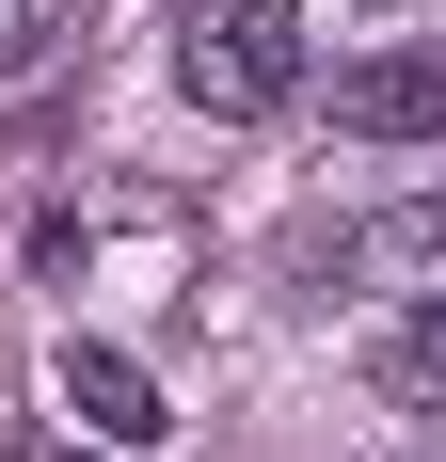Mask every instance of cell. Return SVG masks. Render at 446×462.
I'll list each match as a JSON object with an SVG mask.
<instances>
[{
	"instance_id": "2",
	"label": "cell",
	"mask_w": 446,
	"mask_h": 462,
	"mask_svg": "<svg viewBox=\"0 0 446 462\" xmlns=\"http://www.w3.org/2000/svg\"><path fill=\"white\" fill-rule=\"evenodd\" d=\"M335 128L351 143H446V64H414V48L335 64Z\"/></svg>"
},
{
	"instance_id": "7",
	"label": "cell",
	"mask_w": 446,
	"mask_h": 462,
	"mask_svg": "<svg viewBox=\"0 0 446 462\" xmlns=\"http://www.w3.org/2000/svg\"><path fill=\"white\" fill-rule=\"evenodd\" d=\"M16 462H96V447H16Z\"/></svg>"
},
{
	"instance_id": "4",
	"label": "cell",
	"mask_w": 446,
	"mask_h": 462,
	"mask_svg": "<svg viewBox=\"0 0 446 462\" xmlns=\"http://www.w3.org/2000/svg\"><path fill=\"white\" fill-rule=\"evenodd\" d=\"M367 383H383L399 415H446V303H414V319H383V351H367Z\"/></svg>"
},
{
	"instance_id": "5",
	"label": "cell",
	"mask_w": 446,
	"mask_h": 462,
	"mask_svg": "<svg viewBox=\"0 0 446 462\" xmlns=\"http://www.w3.org/2000/svg\"><path fill=\"white\" fill-rule=\"evenodd\" d=\"M367 255H383V272H431V287H446V208H383V224H367Z\"/></svg>"
},
{
	"instance_id": "3",
	"label": "cell",
	"mask_w": 446,
	"mask_h": 462,
	"mask_svg": "<svg viewBox=\"0 0 446 462\" xmlns=\"http://www.w3.org/2000/svg\"><path fill=\"white\" fill-rule=\"evenodd\" d=\"M64 415H80L96 447H160V430H176V415H160V383H144L128 351H64Z\"/></svg>"
},
{
	"instance_id": "6",
	"label": "cell",
	"mask_w": 446,
	"mask_h": 462,
	"mask_svg": "<svg viewBox=\"0 0 446 462\" xmlns=\"http://www.w3.org/2000/svg\"><path fill=\"white\" fill-rule=\"evenodd\" d=\"M64 32H80V0H0V80H16V64H48Z\"/></svg>"
},
{
	"instance_id": "1",
	"label": "cell",
	"mask_w": 446,
	"mask_h": 462,
	"mask_svg": "<svg viewBox=\"0 0 446 462\" xmlns=\"http://www.w3.org/2000/svg\"><path fill=\"white\" fill-rule=\"evenodd\" d=\"M176 96L223 112V128H256L303 96V0H191L176 16Z\"/></svg>"
}]
</instances>
